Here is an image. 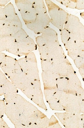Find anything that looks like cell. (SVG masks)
Segmentation results:
<instances>
[{
    "mask_svg": "<svg viewBox=\"0 0 84 128\" xmlns=\"http://www.w3.org/2000/svg\"><path fill=\"white\" fill-rule=\"evenodd\" d=\"M77 0H56L65 6L67 8L72 9H76Z\"/></svg>",
    "mask_w": 84,
    "mask_h": 128,
    "instance_id": "cell-17",
    "label": "cell"
},
{
    "mask_svg": "<svg viewBox=\"0 0 84 128\" xmlns=\"http://www.w3.org/2000/svg\"><path fill=\"white\" fill-rule=\"evenodd\" d=\"M80 22L78 17L70 14L65 24L64 29L69 32H71L75 29Z\"/></svg>",
    "mask_w": 84,
    "mask_h": 128,
    "instance_id": "cell-9",
    "label": "cell"
},
{
    "mask_svg": "<svg viewBox=\"0 0 84 128\" xmlns=\"http://www.w3.org/2000/svg\"><path fill=\"white\" fill-rule=\"evenodd\" d=\"M16 60L6 55L3 61L0 63V68L8 78L14 73V66Z\"/></svg>",
    "mask_w": 84,
    "mask_h": 128,
    "instance_id": "cell-7",
    "label": "cell"
},
{
    "mask_svg": "<svg viewBox=\"0 0 84 128\" xmlns=\"http://www.w3.org/2000/svg\"><path fill=\"white\" fill-rule=\"evenodd\" d=\"M2 89L4 95L11 93H17L18 92L17 88L8 79L3 85Z\"/></svg>",
    "mask_w": 84,
    "mask_h": 128,
    "instance_id": "cell-13",
    "label": "cell"
},
{
    "mask_svg": "<svg viewBox=\"0 0 84 128\" xmlns=\"http://www.w3.org/2000/svg\"><path fill=\"white\" fill-rule=\"evenodd\" d=\"M56 92H55V93H54V94H56Z\"/></svg>",
    "mask_w": 84,
    "mask_h": 128,
    "instance_id": "cell-31",
    "label": "cell"
},
{
    "mask_svg": "<svg viewBox=\"0 0 84 128\" xmlns=\"http://www.w3.org/2000/svg\"><path fill=\"white\" fill-rule=\"evenodd\" d=\"M37 43L39 47L45 46L44 41L41 36H38L36 38Z\"/></svg>",
    "mask_w": 84,
    "mask_h": 128,
    "instance_id": "cell-25",
    "label": "cell"
},
{
    "mask_svg": "<svg viewBox=\"0 0 84 128\" xmlns=\"http://www.w3.org/2000/svg\"><path fill=\"white\" fill-rule=\"evenodd\" d=\"M74 63L76 66H77L78 64L80 65L81 64L82 66L84 65V58L81 57L80 56H78L74 60Z\"/></svg>",
    "mask_w": 84,
    "mask_h": 128,
    "instance_id": "cell-27",
    "label": "cell"
},
{
    "mask_svg": "<svg viewBox=\"0 0 84 128\" xmlns=\"http://www.w3.org/2000/svg\"><path fill=\"white\" fill-rule=\"evenodd\" d=\"M34 0H16V5L21 15L34 8L33 4Z\"/></svg>",
    "mask_w": 84,
    "mask_h": 128,
    "instance_id": "cell-8",
    "label": "cell"
},
{
    "mask_svg": "<svg viewBox=\"0 0 84 128\" xmlns=\"http://www.w3.org/2000/svg\"><path fill=\"white\" fill-rule=\"evenodd\" d=\"M5 114L16 128L20 124V114L14 103H6Z\"/></svg>",
    "mask_w": 84,
    "mask_h": 128,
    "instance_id": "cell-6",
    "label": "cell"
},
{
    "mask_svg": "<svg viewBox=\"0 0 84 128\" xmlns=\"http://www.w3.org/2000/svg\"><path fill=\"white\" fill-rule=\"evenodd\" d=\"M18 56L19 57L27 56L37 48L34 40L29 36L18 42Z\"/></svg>",
    "mask_w": 84,
    "mask_h": 128,
    "instance_id": "cell-2",
    "label": "cell"
},
{
    "mask_svg": "<svg viewBox=\"0 0 84 128\" xmlns=\"http://www.w3.org/2000/svg\"><path fill=\"white\" fill-rule=\"evenodd\" d=\"M28 36L26 32L22 28L15 34L14 37L15 42H19Z\"/></svg>",
    "mask_w": 84,
    "mask_h": 128,
    "instance_id": "cell-16",
    "label": "cell"
},
{
    "mask_svg": "<svg viewBox=\"0 0 84 128\" xmlns=\"http://www.w3.org/2000/svg\"><path fill=\"white\" fill-rule=\"evenodd\" d=\"M18 42H14L7 50L9 52L18 56Z\"/></svg>",
    "mask_w": 84,
    "mask_h": 128,
    "instance_id": "cell-21",
    "label": "cell"
},
{
    "mask_svg": "<svg viewBox=\"0 0 84 128\" xmlns=\"http://www.w3.org/2000/svg\"><path fill=\"white\" fill-rule=\"evenodd\" d=\"M10 1L8 0H0V6L5 7V5Z\"/></svg>",
    "mask_w": 84,
    "mask_h": 128,
    "instance_id": "cell-29",
    "label": "cell"
},
{
    "mask_svg": "<svg viewBox=\"0 0 84 128\" xmlns=\"http://www.w3.org/2000/svg\"><path fill=\"white\" fill-rule=\"evenodd\" d=\"M6 54L3 53H0V63L4 59Z\"/></svg>",
    "mask_w": 84,
    "mask_h": 128,
    "instance_id": "cell-30",
    "label": "cell"
},
{
    "mask_svg": "<svg viewBox=\"0 0 84 128\" xmlns=\"http://www.w3.org/2000/svg\"><path fill=\"white\" fill-rule=\"evenodd\" d=\"M23 71L18 62V60H16L14 66V73L16 74H22Z\"/></svg>",
    "mask_w": 84,
    "mask_h": 128,
    "instance_id": "cell-24",
    "label": "cell"
},
{
    "mask_svg": "<svg viewBox=\"0 0 84 128\" xmlns=\"http://www.w3.org/2000/svg\"><path fill=\"white\" fill-rule=\"evenodd\" d=\"M84 0H77L76 9L78 10H82L84 9Z\"/></svg>",
    "mask_w": 84,
    "mask_h": 128,
    "instance_id": "cell-26",
    "label": "cell"
},
{
    "mask_svg": "<svg viewBox=\"0 0 84 128\" xmlns=\"http://www.w3.org/2000/svg\"><path fill=\"white\" fill-rule=\"evenodd\" d=\"M5 17L3 8L0 7V28L5 24Z\"/></svg>",
    "mask_w": 84,
    "mask_h": 128,
    "instance_id": "cell-22",
    "label": "cell"
},
{
    "mask_svg": "<svg viewBox=\"0 0 84 128\" xmlns=\"http://www.w3.org/2000/svg\"><path fill=\"white\" fill-rule=\"evenodd\" d=\"M8 78L14 85L21 91L32 85L26 75L23 72L19 74L14 73Z\"/></svg>",
    "mask_w": 84,
    "mask_h": 128,
    "instance_id": "cell-3",
    "label": "cell"
},
{
    "mask_svg": "<svg viewBox=\"0 0 84 128\" xmlns=\"http://www.w3.org/2000/svg\"><path fill=\"white\" fill-rule=\"evenodd\" d=\"M15 42L14 37L7 36L0 37V53L7 51Z\"/></svg>",
    "mask_w": 84,
    "mask_h": 128,
    "instance_id": "cell-10",
    "label": "cell"
},
{
    "mask_svg": "<svg viewBox=\"0 0 84 128\" xmlns=\"http://www.w3.org/2000/svg\"><path fill=\"white\" fill-rule=\"evenodd\" d=\"M50 22V19L47 13L39 14L32 25L33 31L36 34L42 33Z\"/></svg>",
    "mask_w": 84,
    "mask_h": 128,
    "instance_id": "cell-5",
    "label": "cell"
},
{
    "mask_svg": "<svg viewBox=\"0 0 84 128\" xmlns=\"http://www.w3.org/2000/svg\"><path fill=\"white\" fill-rule=\"evenodd\" d=\"M45 1L51 17L50 22L61 30L69 16V13L50 0H46Z\"/></svg>",
    "mask_w": 84,
    "mask_h": 128,
    "instance_id": "cell-1",
    "label": "cell"
},
{
    "mask_svg": "<svg viewBox=\"0 0 84 128\" xmlns=\"http://www.w3.org/2000/svg\"><path fill=\"white\" fill-rule=\"evenodd\" d=\"M59 100L58 102H59Z\"/></svg>",
    "mask_w": 84,
    "mask_h": 128,
    "instance_id": "cell-33",
    "label": "cell"
},
{
    "mask_svg": "<svg viewBox=\"0 0 84 128\" xmlns=\"http://www.w3.org/2000/svg\"><path fill=\"white\" fill-rule=\"evenodd\" d=\"M76 96H77V94L76 93Z\"/></svg>",
    "mask_w": 84,
    "mask_h": 128,
    "instance_id": "cell-32",
    "label": "cell"
},
{
    "mask_svg": "<svg viewBox=\"0 0 84 128\" xmlns=\"http://www.w3.org/2000/svg\"><path fill=\"white\" fill-rule=\"evenodd\" d=\"M5 18L16 14V11L13 4L10 2L3 8Z\"/></svg>",
    "mask_w": 84,
    "mask_h": 128,
    "instance_id": "cell-15",
    "label": "cell"
},
{
    "mask_svg": "<svg viewBox=\"0 0 84 128\" xmlns=\"http://www.w3.org/2000/svg\"><path fill=\"white\" fill-rule=\"evenodd\" d=\"M8 79L5 74L0 69V96L4 95L2 88L3 85Z\"/></svg>",
    "mask_w": 84,
    "mask_h": 128,
    "instance_id": "cell-18",
    "label": "cell"
},
{
    "mask_svg": "<svg viewBox=\"0 0 84 128\" xmlns=\"http://www.w3.org/2000/svg\"><path fill=\"white\" fill-rule=\"evenodd\" d=\"M61 37L62 43L64 45L67 42L70 37L68 31L65 29L62 30H61Z\"/></svg>",
    "mask_w": 84,
    "mask_h": 128,
    "instance_id": "cell-19",
    "label": "cell"
},
{
    "mask_svg": "<svg viewBox=\"0 0 84 128\" xmlns=\"http://www.w3.org/2000/svg\"><path fill=\"white\" fill-rule=\"evenodd\" d=\"M41 36L43 38L45 45L48 47L59 46L58 34L55 30L47 26L42 33Z\"/></svg>",
    "mask_w": 84,
    "mask_h": 128,
    "instance_id": "cell-4",
    "label": "cell"
},
{
    "mask_svg": "<svg viewBox=\"0 0 84 128\" xmlns=\"http://www.w3.org/2000/svg\"><path fill=\"white\" fill-rule=\"evenodd\" d=\"M33 5L38 15L47 13L46 7L43 0H34Z\"/></svg>",
    "mask_w": 84,
    "mask_h": 128,
    "instance_id": "cell-14",
    "label": "cell"
},
{
    "mask_svg": "<svg viewBox=\"0 0 84 128\" xmlns=\"http://www.w3.org/2000/svg\"><path fill=\"white\" fill-rule=\"evenodd\" d=\"M18 62L21 69L23 72L25 74L27 69V61L26 58H20L18 60Z\"/></svg>",
    "mask_w": 84,
    "mask_h": 128,
    "instance_id": "cell-20",
    "label": "cell"
},
{
    "mask_svg": "<svg viewBox=\"0 0 84 128\" xmlns=\"http://www.w3.org/2000/svg\"><path fill=\"white\" fill-rule=\"evenodd\" d=\"M5 24L22 28V24L17 14L5 18Z\"/></svg>",
    "mask_w": 84,
    "mask_h": 128,
    "instance_id": "cell-12",
    "label": "cell"
},
{
    "mask_svg": "<svg viewBox=\"0 0 84 128\" xmlns=\"http://www.w3.org/2000/svg\"><path fill=\"white\" fill-rule=\"evenodd\" d=\"M5 106L4 100H0V116H3L5 114Z\"/></svg>",
    "mask_w": 84,
    "mask_h": 128,
    "instance_id": "cell-23",
    "label": "cell"
},
{
    "mask_svg": "<svg viewBox=\"0 0 84 128\" xmlns=\"http://www.w3.org/2000/svg\"><path fill=\"white\" fill-rule=\"evenodd\" d=\"M38 14L34 8L26 12L21 15L22 18L26 25L30 24H33Z\"/></svg>",
    "mask_w": 84,
    "mask_h": 128,
    "instance_id": "cell-11",
    "label": "cell"
},
{
    "mask_svg": "<svg viewBox=\"0 0 84 128\" xmlns=\"http://www.w3.org/2000/svg\"><path fill=\"white\" fill-rule=\"evenodd\" d=\"M7 124L2 117H0V128H9Z\"/></svg>",
    "mask_w": 84,
    "mask_h": 128,
    "instance_id": "cell-28",
    "label": "cell"
}]
</instances>
